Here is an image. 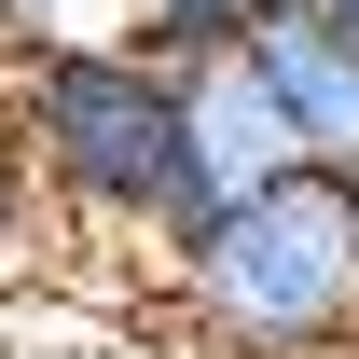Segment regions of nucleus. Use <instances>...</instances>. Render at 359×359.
Returning a JSON list of instances; mask_svg holds the SVG:
<instances>
[{
  "label": "nucleus",
  "mask_w": 359,
  "mask_h": 359,
  "mask_svg": "<svg viewBox=\"0 0 359 359\" xmlns=\"http://www.w3.org/2000/svg\"><path fill=\"white\" fill-rule=\"evenodd\" d=\"M332 14H346V28H359V0H332Z\"/></svg>",
  "instance_id": "obj_7"
},
{
  "label": "nucleus",
  "mask_w": 359,
  "mask_h": 359,
  "mask_svg": "<svg viewBox=\"0 0 359 359\" xmlns=\"http://www.w3.org/2000/svg\"><path fill=\"white\" fill-rule=\"evenodd\" d=\"M180 138H194V194H208V222H222L235 194H263V180H290V166H304L290 97L263 83V55H249V42L180 55ZM208 222H194V235H208Z\"/></svg>",
  "instance_id": "obj_3"
},
{
  "label": "nucleus",
  "mask_w": 359,
  "mask_h": 359,
  "mask_svg": "<svg viewBox=\"0 0 359 359\" xmlns=\"http://www.w3.org/2000/svg\"><path fill=\"white\" fill-rule=\"evenodd\" d=\"M194 359H359V180L290 166L166 263Z\"/></svg>",
  "instance_id": "obj_2"
},
{
  "label": "nucleus",
  "mask_w": 359,
  "mask_h": 359,
  "mask_svg": "<svg viewBox=\"0 0 359 359\" xmlns=\"http://www.w3.org/2000/svg\"><path fill=\"white\" fill-rule=\"evenodd\" d=\"M69 42H138V0H0V69L69 55Z\"/></svg>",
  "instance_id": "obj_5"
},
{
  "label": "nucleus",
  "mask_w": 359,
  "mask_h": 359,
  "mask_svg": "<svg viewBox=\"0 0 359 359\" xmlns=\"http://www.w3.org/2000/svg\"><path fill=\"white\" fill-rule=\"evenodd\" d=\"M276 0H138V42H166V55H208V42H249Z\"/></svg>",
  "instance_id": "obj_6"
},
{
  "label": "nucleus",
  "mask_w": 359,
  "mask_h": 359,
  "mask_svg": "<svg viewBox=\"0 0 359 359\" xmlns=\"http://www.w3.org/2000/svg\"><path fill=\"white\" fill-rule=\"evenodd\" d=\"M249 55H263V83L290 97V138H304V166L359 180V28L332 14V0H276L263 28H249Z\"/></svg>",
  "instance_id": "obj_4"
},
{
  "label": "nucleus",
  "mask_w": 359,
  "mask_h": 359,
  "mask_svg": "<svg viewBox=\"0 0 359 359\" xmlns=\"http://www.w3.org/2000/svg\"><path fill=\"white\" fill-rule=\"evenodd\" d=\"M0 125L28 138L55 222L83 249H138L166 276L208 222L194 194V138H180V55L166 42H69V55H14L0 69Z\"/></svg>",
  "instance_id": "obj_1"
}]
</instances>
